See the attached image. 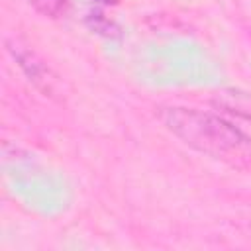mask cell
<instances>
[{
  "label": "cell",
  "instance_id": "1",
  "mask_svg": "<svg viewBox=\"0 0 251 251\" xmlns=\"http://www.w3.org/2000/svg\"><path fill=\"white\" fill-rule=\"evenodd\" d=\"M157 116L175 137L208 157L235 161L251 151V139L216 114L184 106H165L159 108Z\"/></svg>",
  "mask_w": 251,
  "mask_h": 251
},
{
  "label": "cell",
  "instance_id": "2",
  "mask_svg": "<svg viewBox=\"0 0 251 251\" xmlns=\"http://www.w3.org/2000/svg\"><path fill=\"white\" fill-rule=\"evenodd\" d=\"M8 51L12 53V57L16 59L18 67L24 71V75L37 86L41 88L45 94L51 92V86H53V76H51V71L49 67L31 51L27 49L25 45L18 43V41H8Z\"/></svg>",
  "mask_w": 251,
  "mask_h": 251
},
{
  "label": "cell",
  "instance_id": "3",
  "mask_svg": "<svg viewBox=\"0 0 251 251\" xmlns=\"http://www.w3.org/2000/svg\"><path fill=\"white\" fill-rule=\"evenodd\" d=\"M27 2L41 16L47 18H61L69 8V0H27Z\"/></svg>",
  "mask_w": 251,
  "mask_h": 251
}]
</instances>
